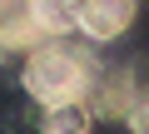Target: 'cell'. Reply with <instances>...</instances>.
I'll return each instance as SVG.
<instances>
[{
    "label": "cell",
    "mask_w": 149,
    "mask_h": 134,
    "mask_svg": "<svg viewBox=\"0 0 149 134\" xmlns=\"http://www.w3.org/2000/svg\"><path fill=\"white\" fill-rule=\"evenodd\" d=\"M95 129V104L90 99H65L40 109V134H90Z\"/></svg>",
    "instance_id": "277c9868"
},
{
    "label": "cell",
    "mask_w": 149,
    "mask_h": 134,
    "mask_svg": "<svg viewBox=\"0 0 149 134\" xmlns=\"http://www.w3.org/2000/svg\"><path fill=\"white\" fill-rule=\"evenodd\" d=\"M25 15L40 40H70L80 30V0H25Z\"/></svg>",
    "instance_id": "3957f363"
},
{
    "label": "cell",
    "mask_w": 149,
    "mask_h": 134,
    "mask_svg": "<svg viewBox=\"0 0 149 134\" xmlns=\"http://www.w3.org/2000/svg\"><path fill=\"white\" fill-rule=\"evenodd\" d=\"M35 45H40V35L30 25L25 5L20 10H5V5H0V55H30Z\"/></svg>",
    "instance_id": "5b68a950"
},
{
    "label": "cell",
    "mask_w": 149,
    "mask_h": 134,
    "mask_svg": "<svg viewBox=\"0 0 149 134\" xmlns=\"http://www.w3.org/2000/svg\"><path fill=\"white\" fill-rule=\"evenodd\" d=\"M20 85L40 109L65 104V99H90L95 94V65H90V55H80L65 40H40L20 65Z\"/></svg>",
    "instance_id": "6da1fadb"
},
{
    "label": "cell",
    "mask_w": 149,
    "mask_h": 134,
    "mask_svg": "<svg viewBox=\"0 0 149 134\" xmlns=\"http://www.w3.org/2000/svg\"><path fill=\"white\" fill-rule=\"evenodd\" d=\"M139 0H80V30L90 45H114L119 35H129Z\"/></svg>",
    "instance_id": "7a4b0ae2"
},
{
    "label": "cell",
    "mask_w": 149,
    "mask_h": 134,
    "mask_svg": "<svg viewBox=\"0 0 149 134\" xmlns=\"http://www.w3.org/2000/svg\"><path fill=\"white\" fill-rule=\"evenodd\" d=\"M0 5H5V0H0Z\"/></svg>",
    "instance_id": "8992f818"
}]
</instances>
